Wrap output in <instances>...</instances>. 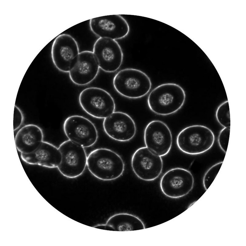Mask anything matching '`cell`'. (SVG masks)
I'll return each instance as SVG.
<instances>
[{"instance_id":"277c9868","label":"cell","mask_w":246,"mask_h":246,"mask_svg":"<svg viewBox=\"0 0 246 246\" xmlns=\"http://www.w3.org/2000/svg\"><path fill=\"white\" fill-rule=\"evenodd\" d=\"M215 136L212 130L201 125L188 126L178 134L176 143L179 149L186 154L195 155L204 153L213 146Z\"/></svg>"},{"instance_id":"603a6c76","label":"cell","mask_w":246,"mask_h":246,"mask_svg":"<svg viewBox=\"0 0 246 246\" xmlns=\"http://www.w3.org/2000/svg\"><path fill=\"white\" fill-rule=\"evenodd\" d=\"M94 227L100 229L113 231L112 228L106 224H105L98 225L95 226Z\"/></svg>"},{"instance_id":"8fae6325","label":"cell","mask_w":246,"mask_h":246,"mask_svg":"<svg viewBox=\"0 0 246 246\" xmlns=\"http://www.w3.org/2000/svg\"><path fill=\"white\" fill-rule=\"evenodd\" d=\"M144 139L146 147L161 157L167 155L172 146L171 131L165 123L160 120H153L147 124Z\"/></svg>"},{"instance_id":"7c38bea8","label":"cell","mask_w":246,"mask_h":246,"mask_svg":"<svg viewBox=\"0 0 246 246\" xmlns=\"http://www.w3.org/2000/svg\"><path fill=\"white\" fill-rule=\"evenodd\" d=\"M79 49L75 39L69 34L58 36L54 41L51 49L54 64L61 71L68 72L74 65Z\"/></svg>"},{"instance_id":"8992f818","label":"cell","mask_w":246,"mask_h":246,"mask_svg":"<svg viewBox=\"0 0 246 246\" xmlns=\"http://www.w3.org/2000/svg\"><path fill=\"white\" fill-rule=\"evenodd\" d=\"M58 149L62 160L57 168L61 173L69 178L82 174L87 165V157L84 148L68 140L62 143Z\"/></svg>"},{"instance_id":"ac0fdd59","label":"cell","mask_w":246,"mask_h":246,"mask_svg":"<svg viewBox=\"0 0 246 246\" xmlns=\"http://www.w3.org/2000/svg\"><path fill=\"white\" fill-rule=\"evenodd\" d=\"M106 224L112 227L113 231H131L145 228L140 219L135 215L127 213L113 215L108 219Z\"/></svg>"},{"instance_id":"d6986e66","label":"cell","mask_w":246,"mask_h":246,"mask_svg":"<svg viewBox=\"0 0 246 246\" xmlns=\"http://www.w3.org/2000/svg\"><path fill=\"white\" fill-rule=\"evenodd\" d=\"M216 116L217 121L221 125L224 127H230V111L228 101L223 102L218 106Z\"/></svg>"},{"instance_id":"7402d4cb","label":"cell","mask_w":246,"mask_h":246,"mask_svg":"<svg viewBox=\"0 0 246 246\" xmlns=\"http://www.w3.org/2000/svg\"><path fill=\"white\" fill-rule=\"evenodd\" d=\"M24 119L22 113L21 109L15 105L13 119L14 130L18 129L22 125Z\"/></svg>"},{"instance_id":"5b68a950","label":"cell","mask_w":246,"mask_h":246,"mask_svg":"<svg viewBox=\"0 0 246 246\" xmlns=\"http://www.w3.org/2000/svg\"><path fill=\"white\" fill-rule=\"evenodd\" d=\"M78 100L82 109L91 116L105 118L115 110L114 99L107 91L97 87H89L80 93Z\"/></svg>"},{"instance_id":"7a4b0ae2","label":"cell","mask_w":246,"mask_h":246,"mask_svg":"<svg viewBox=\"0 0 246 246\" xmlns=\"http://www.w3.org/2000/svg\"><path fill=\"white\" fill-rule=\"evenodd\" d=\"M87 166L93 176L104 181L118 178L125 170V164L121 157L115 152L105 148L92 151L87 157Z\"/></svg>"},{"instance_id":"2e32d148","label":"cell","mask_w":246,"mask_h":246,"mask_svg":"<svg viewBox=\"0 0 246 246\" xmlns=\"http://www.w3.org/2000/svg\"><path fill=\"white\" fill-rule=\"evenodd\" d=\"M21 157L23 161L29 164L51 168H57L62 160V155L58 148L45 141H43L32 153H21Z\"/></svg>"},{"instance_id":"ffe728a7","label":"cell","mask_w":246,"mask_h":246,"mask_svg":"<svg viewBox=\"0 0 246 246\" xmlns=\"http://www.w3.org/2000/svg\"><path fill=\"white\" fill-rule=\"evenodd\" d=\"M223 161L218 162L210 168L205 173L203 179V184L207 190L214 181L222 164Z\"/></svg>"},{"instance_id":"ba28073f","label":"cell","mask_w":246,"mask_h":246,"mask_svg":"<svg viewBox=\"0 0 246 246\" xmlns=\"http://www.w3.org/2000/svg\"><path fill=\"white\" fill-rule=\"evenodd\" d=\"M131 165L134 173L139 178L151 181L160 176L163 164L161 157L145 146L135 151L132 157Z\"/></svg>"},{"instance_id":"9a60e30c","label":"cell","mask_w":246,"mask_h":246,"mask_svg":"<svg viewBox=\"0 0 246 246\" xmlns=\"http://www.w3.org/2000/svg\"><path fill=\"white\" fill-rule=\"evenodd\" d=\"M99 68L93 52L83 51L79 53L69 72V77L72 82L77 85H86L97 77Z\"/></svg>"},{"instance_id":"6da1fadb","label":"cell","mask_w":246,"mask_h":246,"mask_svg":"<svg viewBox=\"0 0 246 246\" xmlns=\"http://www.w3.org/2000/svg\"><path fill=\"white\" fill-rule=\"evenodd\" d=\"M185 92L180 85L174 83H164L157 86L150 92L147 98L150 109L157 115L166 116L177 112L184 105Z\"/></svg>"},{"instance_id":"3957f363","label":"cell","mask_w":246,"mask_h":246,"mask_svg":"<svg viewBox=\"0 0 246 246\" xmlns=\"http://www.w3.org/2000/svg\"><path fill=\"white\" fill-rule=\"evenodd\" d=\"M113 85L120 94L130 99H137L145 96L151 89L149 77L142 71L127 68L118 72L113 79Z\"/></svg>"},{"instance_id":"44dd1931","label":"cell","mask_w":246,"mask_h":246,"mask_svg":"<svg viewBox=\"0 0 246 246\" xmlns=\"http://www.w3.org/2000/svg\"><path fill=\"white\" fill-rule=\"evenodd\" d=\"M230 132V127H224L220 132L218 137V143L221 150L227 152Z\"/></svg>"},{"instance_id":"30bf717a","label":"cell","mask_w":246,"mask_h":246,"mask_svg":"<svg viewBox=\"0 0 246 246\" xmlns=\"http://www.w3.org/2000/svg\"><path fill=\"white\" fill-rule=\"evenodd\" d=\"M93 52L99 68L105 72H115L122 64V51L115 40L99 38L94 44Z\"/></svg>"},{"instance_id":"9c48e42d","label":"cell","mask_w":246,"mask_h":246,"mask_svg":"<svg viewBox=\"0 0 246 246\" xmlns=\"http://www.w3.org/2000/svg\"><path fill=\"white\" fill-rule=\"evenodd\" d=\"M193 176L190 171L181 168H175L167 171L162 176L160 187L166 196L177 198L187 195L194 185Z\"/></svg>"},{"instance_id":"e0dca14e","label":"cell","mask_w":246,"mask_h":246,"mask_svg":"<svg viewBox=\"0 0 246 246\" xmlns=\"http://www.w3.org/2000/svg\"><path fill=\"white\" fill-rule=\"evenodd\" d=\"M43 133L38 126L33 124L25 125L17 133L15 142L21 153L29 154L37 149L43 141Z\"/></svg>"},{"instance_id":"4fadbf2b","label":"cell","mask_w":246,"mask_h":246,"mask_svg":"<svg viewBox=\"0 0 246 246\" xmlns=\"http://www.w3.org/2000/svg\"><path fill=\"white\" fill-rule=\"evenodd\" d=\"M103 128L106 134L110 138L120 142L130 141L137 131L135 123L127 113L121 111L114 112L104 118Z\"/></svg>"},{"instance_id":"52a82bcc","label":"cell","mask_w":246,"mask_h":246,"mask_svg":"<svg viewBox=\"0 0 246 246\" xmlns=\"http://www.w3.org/2000/svg\"><path fill=\"white\" fill-rule=\"evenodd\" d=\"M63 129L69 140L84 148L93 146L98 139V132L94 124L82 116L68 117L64 121Z\"/></svg>"},{"instance_id":"5bb4252c","label":"cell","mask_w":246,"mask_h":246,"mask_svg":"<svg viewBox=\"0 0 246 246\" xmlns=\"http://www.w3.org/2000/svg\"><path fill=\"white\" fill-rule=\"evenodd\" d=\"M89 26L92 32L100 38L114 40L124 38L129 31V27L127 21L117 14L91 19Z\"/></svg>"}]
</instances>
